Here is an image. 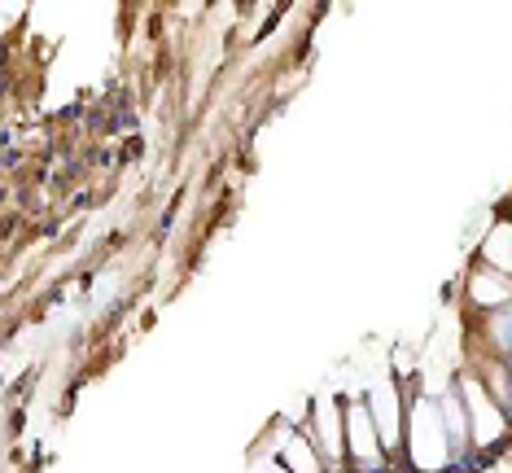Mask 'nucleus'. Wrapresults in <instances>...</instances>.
Listing matches in <instances>:
<instances>
[{"label":"nucleus","instance_id":"20e7f679","mask_svg":"<svg viewBox=\"0 0 512 473\" xmlns=\"http://www.w3.org/2000/svg\"><path fill=\"white\" fill-rule=\"evenodd\" d=\"M377 430H381V443H394V438H399V408H394L390 386H386V395L377 390Z\"/></svg>","mask_w":512,"mask_h":473},{"label":"nucleus","instance_id":"f257e3e1","mask_svg":"<svg viewBox=\"0 0 512 473\" xmlns=\"http://www.w3.org/2000/svg\"><path fill=\"white\" fill-rule=\"evenodd\" d=\"M469 408H473V438L477 443H495L504 434V417L495 412V403H486L482 390L469 386Z\"/></svg>","mask_w":512,"mask_h":473},{"label":"nucleus","instance_id":"0eeeda50","mask_svg":"<svg viewBox=\"0 0 512 473\" xmlns=\"http://www.w3.org/2000/svg\"><path fill=\"white\" fill-rule=\"evenodd\" d=\"M276 473H289V469H276Z\"/></svg>","mask_w":512,"mask_h":473},{"label":"nucleus","instance_id":"39448f33","mask_svg":"<svg viewBox=\"0 0 512 473\" xmlns=\"http://www.w3.org/2000/svg\"><path fill=\"white\" fill-rule=\"evenodd\" d=\"M473 298H477V303H504V298H508V281H504V276H495V272H477L473 276Z\"/></svg>","mask_w":512,"mask_h":473},{"label":"nucleus","instance_id":"f03ea898","mask_svg":"<svg viewBox=\"0 0 512 473\" xmlns=\"http://www.w3.org/2000/svg\"><path fill=\"white\" fill-rule=\"evenodd\" d=\"M351 452L364 460V465H372V460L381 456V434L372 430V417L364 408H351Z\"/></svg>","mask_w":512,"mask_h":473},{"label":"nucleus","instance_id":"423d86ee","mask_svg":"<svg viewBox=\"0 0 512 473\" xmlns=\"http://www.w3.org/2000/svg\"><path fill=\"white\" fill-rule=\"evenodd\" d=\"M285 469H289V473H324V469H320V460H316V452L307 447V438H294V443H289Z\"/></svg>","mask_w":512,"mask_h":473},{"label":"nucleus","instance_id":"7ed1b4c3","mask_svg":"<svg viewBox=\"0 0 512 473\" xmlns=\"http://www.w3.org/2000/svg\"><path fill=\"white\" fill-rule=\"evenodd\" d=\"M486 259L495 263V268L512 272V224H499L491 237H486Z\"/></svg>","mask_w":512,"mask_h":473}]
</instances>
